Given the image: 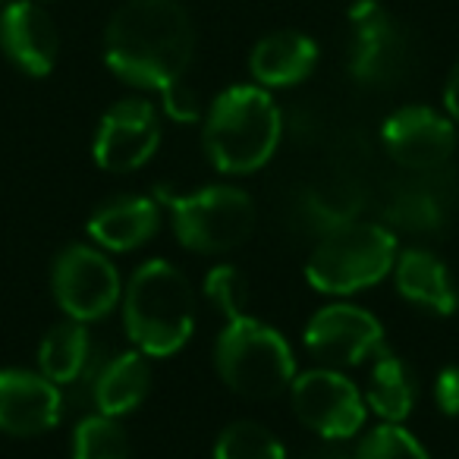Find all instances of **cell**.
Here are the masks:
<instances>
[{
	"label": "cell",
	"instance_id": "1",
	"mask_svg": "<svg viewBox=\"0 0 459 459\" xmlns=\"http://www.w3.org/2000/svg\"><path fill=\"white\" fill-rule=\"evenodd\" d=\"M195 51L192 20L179 0H126L108 22L104 60L129 85L170 89Z\"/></svg>",
	"mask_w": 459,
	"mask_h": 459
},
{
	"label": "cell",
	"instance_id": "2",
	"mask_svg": "<svg viewBox=\"0 0 459 459\" xmlns=\"http://www.w3.org/2000/svg\"><path fill=\"white\" fill-rule=\"evenodd\" d=\"M283 120L274 98L258 85L221 91L204 120V148L223 173H252L281 145Z\"/></svg>",
	"mask_w": 459,
	"mask_h": 459
},
{
	"label": "cell",
	"instance_id": "3",
	"mask_svg": "<svg viewBox=\"0 0 459 459\" xmlns=\"http://www.w3.org/2000/svg\"><path fill=\"white\" fill-rule=\"evenodd\" d=\"M123 318L139 352L170 356L186 346L195 327V299L189 281L160 258L145 262L135 268L126 287Z\"/></svg>",
	"mask_w": 459,
	"mask_h": 459
},
{
	"label": "cell",
	"instance_id": "4",
	"mask_svg": "<svg viewBox=\"0 0 459 459\" xmlns=\"http://www.w3.org/2000/svg\"><path fill=\"white\" fill-rule=\"evenodd\" d=\"M214 362L223 384L252 400L277 396L296 381V359L287 340L249 315L227 321L217 337Z\"/></svg>",
	"mask_w": 459,
	"mask_h": 459
},
{
	"label": "cell",
	"instance_id": "5",
	"mask_svg": "<svg viewBox=\"0 0 459 459\" xmlns=\"http://www.w3.org/2000/svg\"><path fill=\"white\" fill-rule=\"evenodd\" d=\"M396 264V239L375 223H346L321 239L308 258V283L318 293H359L368 290Z\"/></svg>",
	"mask_w": 459,
	"mask_h": 459
},
{
	"label": "cell",
	"instance_id": "6",
	"mask_svg": "<svg viewBox=\"0 0 459 459\" xmlns=\"http://www.w3.org/2000/svg\"><path fill=\"white\" fill-rule=\"evenodd\" d=\"M160 198L170 208L177 239L202 255L237 249L255 230V204L237 186H204L189 195L160 192Z\"/></svg>",
	"mask_w": 459,
	"mask_h": 459
},
{
	"label": "cell",
	"instance_id": "7",
	"mask_svg": "<svg viewBox=\"0 0 459 459\" xmlns=\"http://www.w3.org/2000/svg\"><path fill=\"white\" fill-rule=\"evenodd\" d=\"M346 70L356 82L390 89L409 66V39L377 0H356L346 16Z\"/></svg>",
	"mask_w": 459,
	"mask_h": 459
},
{
	"label": "cell",
	"instance_id": "8",
	"mask_svg": "<svg viewBox=\"0 0 459 459\" xmlns=\"http://www.w3.org/2000/svg\"><path fill=\"white\" fill-rule=\"evenodd\" d=\"M54 296L73 321L104 318L120 302V274L89 246H66L54 262Z\"/></svg>",
	"mask_w": 459,
	"mask_h": 459
},
{
	"label": "cell",
	"instance_id": "9",
	"mask_svg": "<svg viewBox=\"0 0 459 459\" xmlns=\"http://www.w3.org/2000/svg\"><path fill=\"white\" fill-rule=\"evenodd\" d=\"M293 409L315 434L327 440H343L362 428L365 403L352 381L333 368H318L299 375L293 384Z\"/></svg>",
	"mask_w": 459,
	"mask_h": 459
},
{
	"label": "cell",
	"instance_id": "10",
	"mask_svg": "<svg viewBox=\"0 0 459 459\" xmlns=\"http://www.w3.org/2000/svg\"><path fill=\"white\" fill-rule=\"evenodd\" d=\"M158 142L160 123L154 108L142 98H126L104 114L95 135V160L110 173L139 170L158 152Z\"/></svg>",
	"mask_w": 459,
	"mask_h": 459
},
{
	"label": "cell",
	"instance_id": "11",
	"mask_svg": "<svg viewBox=\"0 0 459 459\" xmlns=\"http://www.w3.org/2000/svg\"><path fill=\"white\" fill-rule=\"evenodd\" d=\"M306 346L318 362L340 368L359 365L368 356H377L384 346V327L375 315L356 306H327L308 321Z\"/></svg>",
	"mask_w": 459,
	"mask_h": 459
},
{
	"label": "cell",
	"instance_id": "12",
	"mask_svg": "<svg viewBox=\"0 0 459 459\" xmlns=\"http://www.w3.org/2000/svg\"><path fill=\"white\" fill-rule=\"evenodd\" d=\"M387 154L406 170H434L456 148V129L437 110L409 104L387 117L381 129Z\"/></svg>",
	"mask_w": 459,
	"mask_h": 459
},
{
	"label": "cell",
	"instance_id": "13",
	"mask_svg": "<svg viewBox=\"0 0 459 459\" xmlns=\"http://www.w3.org/2000/svg\"><path fill=\"white\" fill-rule=\"evenodd\" d=\"M0 51L29 76H48L57 64V26L39 0H13L0 13Z\"/></svg>",
	"mask_w": 459,
	"mask_h": 459
},
{
	"label": "cell",
	"instance_id": "14",
	"mask_svg": "<svg viewBox=\"0 0 459 459\" xmlns=\"http://www.w3.org/2000/svg\"><path fill=\"white\" fill-rule=\"evenodd\" d=\"M64 412V396L54 381L32 371H0V431L13 437L51 431Z\"/></svg>",
	"mask_w": 459,
	"mask_h": 459
},
{
	"label": "cell",
	"instance_id": "15",
	"mask_svg": "<svg viewBox=\"0 0 459 459\" xmlns=\"http://www.w3.org/2000/svg\"><path fill=\"white\" fill-rule=\"evenodd\" d=\"M82 377L91 381V400L98 412L104 415H126L148 396L152 387V368L145 362V352H117L108 362L91 359L89 371Z\"/></svg>",
	"mask_w": 459,
	"mask_h": 459
},
{
	"label": "cell",
	"instance_id": "16",
	"mask_svg": "<svg viewBox=\"0 0 459 459\" xmlns=\"http://www.w3.org/2000/svg\"><path fill=\"white\" fill-rule=\"evenodd\" d=\"M315 64H318V45L306 32H296V29H281V32L264 35L252 48L249 57V70L255 76V82L268 85V89L299 85L302 79L312 76Z\"/></svg>",
	"mask_w": 459,
	"mask_h": 459
},
{
	"label": "cell",
	"instance_id": "17",
	"mask_svg": "<svg viewBox=\"0 0 459 459\" xmlns=\"http://www.w3.org/2000/svg\"><path fill=\"white\" fill-rule=\"evenodd\" d=\"M160 227L158 202L152 198H117L91 214L89 237L101 243L104 249L129 252L135 246L148 243Z\"/></svg>",
	"mask_w": 459,
	"mask_h": 459
},
{
	"label": "cell",
	"instance_id": "18",
	"mask_svg": "<svg viewBox=\"0 0 459 459\" xmlns=\"http://www.w3.org/2000/svg\"><path fill=\"white\" fill-rule=\"evenodd\" d=\"M396 290L409 302L437 315H453L459 306L456 287L450 281V271L437 255L425 249H409L396 258Z\"/></svg>",
	"mask_w": 459,
	"mask_h": 459
},
{
	"label": "cell",
	"instance_id": "19",
	"mask_svg": "<svg viewBox=\"0 0 459 459\" xmlns=\"http://www.w3.org/2000/svg\"><path fill=\"white\" fill-rule=\"evenodd\" d=\"M95 350H91V337L85 331L82 321H64L54 331H48V337L41 340L39 362L41 375L54 384H73L89 371Z\"/></svg>",
	"mask_w": 459,
	"mask_h": 459
},
{
	"label": "cell",
	"instance_id": "20",
	"mask_svg": "<svg viewBox=\"0 0 459 459\" xmlns=\"http://www.w3.org/2000/svg\"><path fill=\"white\" fill-rule=\"evenodd\" d=\"M415 396H419V384L415 375L400 356L394 352H377L375 368L368 377V403L381 419L400 421L412 412Z\"/></svg>",
	"mask_w": 459,
	"mask_h": 459
},
{
	"label": "cell",
	"instance_id": "21",
	"mask_svg": "<svg viewBox=\"0 0 459 459\" xmlns=\"http://www.w3.org/2000/svg\"><path fill=\"white\" fill-rule=\"evenodd\" d=\"M359 208H362V192H359V186H352L350 179L315 183L312 189L302 195V214H306L308 223H312L315 230H321L325 237L356 221Z\"/></svg>",
	"mask_w": 459,
	"mask_h": 459
},
{
	"label": "cell",
	"instance_id": "22",
	"mask_svg": "<svg viewBox=\"0 0 459 459\" xmlns=\"http://www.w3.org/2000/svg\"><path fill=\"white\" fill-rule=\"evenodd\" d=\"M73 459H129L126 431L114 415H89L73 434Z\"/></svg>",
	"mask_w": 459,
	"mask_h": 459
},
{
	"label": "cell",
	"instance_id": "23",
	"mask_svg": "<svg viewBox=\"0 0 459 459\" xmlns=\"http://www.w3.org/2000/svg\"><path fill=\"white\" fill-rule=\"evenodd\" d=\"M214 459H287L281 440L255 421H233L214 444Z\"/></svg>",
	"mask_w": 459,
	"mask_h": 459
},
{
	"label": "cell",
	"instance_id": "24",
	"mask_svg": "<svg viewBox=\"0 0 459 459\" xmlns=\"http://www.w3.org/2000/svg\"><path fill=\"white\" fill-rule=\"evenodd\" d=\"M204 293H208L211 306L223 315L227 321L246 318L249 308V283L233 264H217L204 277Z\"/></svg>",
	"mask_w": 459,
	"mask_h": 459
},
{
	"label": "cell",
	"instance_id": "25",
	"mask_svg": "<svg viewBox=\"0 0 459 459\" xmlns=\"http://www.w3.org/2000/svg\"><path fill=\"white\" fill-rule=\"evenodd\" d=\"M356 459H428V453L406 428L387 421V425L375 428L368 437H362Z\"/></svg>",
	"mask_w": 459,
	"mask_h": 459
},
{
	"label": "cell",
	"instance_id": "26",
	"mask_svg": "<svg viewBox=\"0 0 459 459\" xmlns=\"http://www.w3.org/2000/svg\"><path fill=\"white\" fill-rule=\"evenodd\" d=\"M440 204L428 189H406L390 202V221L400 227L412 230V233H425V230L440 227Z\"/></svg>",
	"mask_w": 459,
	"mask_h": 459
},
{
	"label": "cell",
	"instance_id": "27",
	"mask_svg": "<svg viewBox=\"0 0 459 459\" xmlns=\"http://www.w3.org/2000/svg\"><path fill=\"white\" fill-rule=\"evenodd\" d=\"M160 98H164V110L173 117V120L195 123L198 117H202V104H198L195 91H192L183 79H179V82H173L170 89L160 91Z\"/></svg>",
	"mask_w": 459,
	"mask_h": 459
},
{
	"label": "cell",
	"instance_id": "28",
	"mask_svg": "<svg viewBox=\"0 0 459 459\" xmlns=\"http://www.w3.org/2000/svg\"><path fill=\"white\" fill-rule=\"evenodd\" d=\"M434 403L444 415H459V368L446 365L434 381Z\"/></svg>",
	"mask_w": 459,
	"mask_h": 459
},
{
	"label": "cell",
	"instance_id": "29",
	"mask_svg": "<svg viewBox=\"0 0 459 459\" xmlns=\"http://www.w3.org/2000/svg\"><path fill=\"white\" fill-rule=\"evenodd\" d=\"M444 104H446V114L459 123V64L450 70L446 76V85H444Z\"/></svg>",
	"mask_w": 459,
	"mask_h": 459
},
{
	"label": "cell",
	"instance_id": "30",
	"mask_svg": "<svg viewBox=\"0 0 459 459\" xmlns=\"http://www.w3.org/2000/svg\"><path fill=\"white\" fill-rule=\"evenodd\" d=\"M302 459H352V456L337 444H321V446H312L308 453H302Z\"/></svg>",
	"mask_w": 459,
	"mask_h": 459
}]
</instances>
